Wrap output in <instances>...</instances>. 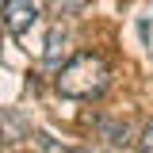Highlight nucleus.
<instances>
[{"mask_svg": "<svg viewBox=\"0 0 153 153\" xmlns=\"http://www.w3.org/2000/svg\"><path fill=\"white\" fill-rule=\"evenodd\" d=\"M65 50H69V31L57 23V27H50V35H46V46H42V61H46V65H57V61L65 57Z\"/></svg>", "mask_w": 153, "mask_h": 153, "instance_id": "obj_3", "label": "nucleus"}, {"mask_svg": "<svg viewBox=\"0 0 153 153\" xmlns=\"http://www.w3.org/2000/svg\"><path fill=\"white\" fill-rule=\"evenodd\" d=\"M0 23L8 27V35L23 38L38 23V4L35 0H0Z\"/></svg>", "mask_w": 153, "mask_h": 153, "instance_id": "obj_2", "label": "nucleus"}, {"mask_svg": "<svg viewBox=\"0 0 153 153\" xmlns=\"http://www.w3.org/2000/svg\"><path fill=\"white\" fill-rule=\"evenodd\" d=\"M65 153H92V149H65Z\"/></svg>", "mask_w": 153, "mask_h": 153, "instance_id": "obj_7", "label": "nucleus"}, {"mask_svg": "<svg viewBox=\"0 0 153 153\" xmlns=\"http://www.w3.org/2000/svg\"><path fill=\"white\" fill-rule=\"evenodd\" d=\"M111 80V69L107 61L96 54H76L73 61L61 65L57 73V92L61 96H73V100H88V96H100Z\"/></svg>", "mask_w": 153, "mask_h": 153, "instance_id": "obj_1", "label": "nucleus"}, {"mask_svg": "<svg viewBox=\"0 0 153 153\" xmlns=\"http://www.w3.org/2000/svg\"><path fill=\"white\" fill-rule=\"evenodd\" d=\"M138 153H153V119L142 126V138H138Z\"/></svg>", "mask_w": 153, "mask_h": 153, "instance_id": "obj_6", "label": "nucleus"}, {"mask_svg": "<svg viewBox=\"0 0 153 153\" xmlns=\"http://www.w3.org/2000/svg\"><path fill=\"white\" fill-rule=\"evenodd\" d=\"M100 130H103V138H107L111 146H126V142H130V126H126V123H103Z\"/></svg>", "mask_w": 153, "mask_h": 153, "instance_id": "obj_5", "label": "nucleus"}, {"mask_svg": "<svg viewBox=\"0 0 153 153\" xmlns=\"http://www.w3.org/2000/svg\"><path fill=\"white\" fill-rule=\"evenodd\" d=\"M88 8V0H46V12L54 19H69V16H80Z\"/></svg>", "mask_w": 153, "mask_h": 153, "instance_id": "obj_4", "label": "nucleus"}]
</instances>
